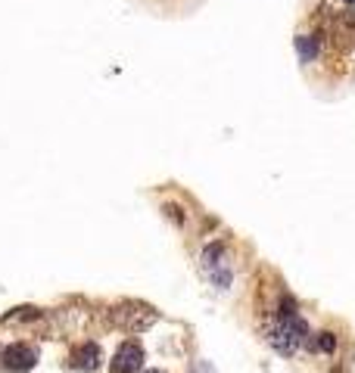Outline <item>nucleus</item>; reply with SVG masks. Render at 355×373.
Segmentation results:
<instances>
[{
    "mask_svg": "<svg viewBox=\"0 0 355 373\" xmlns=\"http://www.w3.org/2000/svg\"><path fill=\"white\" fill-rule=\"evenodd\" d=\"M296 50H299V59H303V63H312V59L318 56L321 44H318V38L303 35V38H296Z\"/></svg>",
    "mask_w": 355,
    "mask_h": 373,
    "instance_id": "423d86ee",
    "label": "nucleus"
},
{
    "mask_svg": "<svg viewBox=\"0 0 355 373\" xmlns=\"http://www.w3.org/2000/svg\"><path fill=\"white\" fill-rule=\"evenodd\" d=\"M305 339H309V324L296 315V305L284 302L280 317L268 326V342H271V349L290 358V355H296V349L305 342Z\"/></svg>",
    "mask_w": 355,
    "mask_h": 373,
    "instance_id": "f257e3e1",
    "label": "nucleus"
},
{
    "mask_svg": "<svg viewBox=\"0 0 355 373\" xmlns=\"http://www.w3.org/2000/svg\"><path fill=\"white\" fill-rule=\"evenodd\" d=\"M206 268H209V274L216 268H222V246H209V249H206ZM212 280H216V283L225 289V286L231 283V271H218Z\"/></svg>",
    "mask_w": 355,
    "mask_h": 373,
    "instance_id": "39448f33",
    "label": "nucleus"
},
{
    "mask_svg": "<svg viewBox=\"0 0 355 373\" xmlns=\"http://www.w3.org/2000/svg\"><path fill=\"white\" fill-rule=\"evenodd\" d=\"M146 373H163V370H146Z\"/></svg>",
    "mask_w": 355,
    "mask_h": 373,
    "instance_id": "6e6552de",
    "label": "nucleus"
},
{
    "mask_svg": "<svg viewBox=\"0 0 355 373\" xmlns=\"http://www.w3.org/2000/svg\"><path fill=\"white\" fill-rule=\"evenodd\" d=\"M0 361H3L6 373H29L38 361V351L25 342H16V345H10V349H3V358H0Z\"/></svg>",
    "mask_w": 355,
    "mask_h": 373,
    "instance_id": "f03ea898",
    "label": "nucleus"
},
{
    "mask_svg": "<svg viewBox=\"0 0 355 373\" xmlns=\"http://www.w3.org/2000/svg\"><path fill=\"white\" fill-rule=\"evenodd\" d=\"M305 342H309L312 351H333L337 339H333V333H318V339H305Z\"/></svg>",
    "mask_w": 355,
    "mask_h": 373,
    "instance_id": "0eeeda50",
    "label": "nucleus"
},
{
    "mask_svg": "<svg viewBox=\"0 0 355 373\" xmlns=\"http://www.w3.org/2000/svg\"><path fill=\"white\" fill-rule=\"evenodd\" d=\"M144 364V349H140L137 339H125L119 345L116 358H112V373H137Z\"/></svg>",
    "mask_w": 355,
    "mask_h": 373,
    "instance_id": "7ed1b4c3",
    "label": "nucleus"
},
{
    "mask_svg": "<svg viewBox=\"0 0 355 373\" xmlns=\"http://www.w3.org/2000/svg\"><path fill=\"white\" fill-rule=\"evenodd\" d=\"M346 3H355V0H346Z\"/></svg>",
    "mask_w": 355,
    "mask_h": 373,
    "instance_id": "1a4fd4ad",
    "label": "nucleus"
},
{
    "mask_svg": "<svg viewBox=\"0 0 355 373\" xmlns=\"http://www.w3.org/2000/svg\"><path fill=\"white\" fill-rule=\"evenodd\" d=\"M100 364V345L97 342H84L72 351V367L75 370H97Z\"/></svg>",
    "mask_w": 355,
    "mask_h": 373,
    "instance_id": "20e7f679",
    "label": "nucleus"
}]
</instances>
